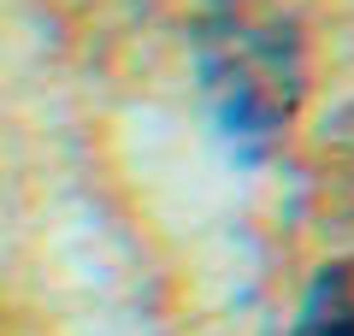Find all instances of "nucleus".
<instances>
[{"label":"nucleus","instance_id":"obj_1","mask_svg":"<svg viewBox=\"0 0 354 336\" xmlns=\"http://www.w3.org/2000/svg\"><path fill=\"white\" fill-rule=\"evenodd\" d=\"M201 77L236 148L260 153L278 142V130L290 124V106H295V59L278 30L242 24V18L207 30Z\"/></svg>","mask_w":354,"mask_h":336},{"label":"nucleus","instance_id":"obj_2","mask_svg":"<svg viewBox=\"0 0 354 336\" xmlns=\"http://www.w3.org/2000/svg\"><path fill=\"white\" fill-rule=\"evenodd\" d=\"M301 336H354V295L337 283V277H325V283H319V295L307 301Z\"/></svg>","mask_w":354,"mask_h":336}]
</instances>
